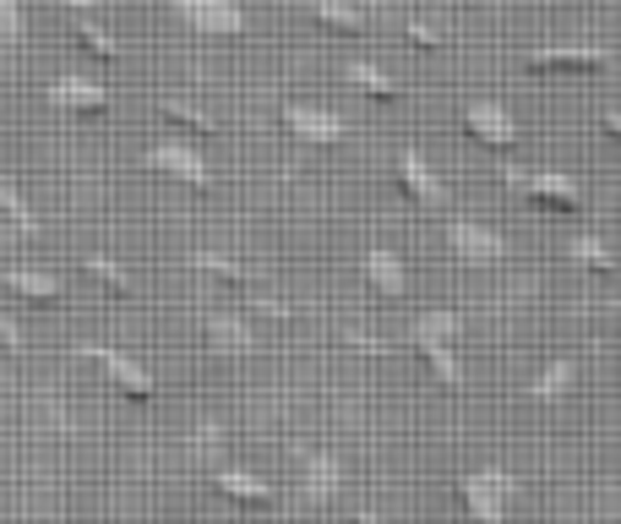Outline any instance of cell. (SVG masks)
<instances>
[{
    "label": "cell",
    "mask_w": 621,
    "mask_h": 524,
    "mask_svg": "<svg viewBox=\"0 0 621 524\" xmlns=\"http://www.w3.org/2000/svg\"><path fill=\"white\" fill-rule=\"evenodd\" d=\"M617 55L595 49V44H573V49H529L523 71H606Z\"/></svg>",
    "instance_id": "5b68a950"
},
{
    "label": "cell",
    "mask_w": 621,
    "mask_h": 524,
    "mask_svg": "<svg viewBox=\"0 0 621 524\" xmlns=\"http://www.w3.org/2000/svg\"><path fill=\"white\" fill-rule=\"evenodd\" d=\"M251 312H257V317H268V323H284V317H290V306H284V301H268V296H257V301H251Z\"/></svg>",
    "instance_id": "f1b7e54d"
},
{
    "label": "cell",
    "mask_w": 621,
    "mask_h": 524,
    "mask_svg": "<svg viewBox=\"0 0 621 524\" xmlns=\"http://www.w3.org/2000/svg\"><path fill=\"white\" fill-rule=\"evenodd\" d=\"M415 349H420V360L437 371V382H448V388H459V382H464V366H459L453 345H415Z\"/></svg>",
    "instance_id": "cb8c5ba5"
},
{
    "label": "cell",
    "mask_w": 621,
    "mask_h": 524,
    "mask_svg": "<svg viewBox=\"0 0 621 524\" xmlns=\"http://www.w3.org/2000/svg\"><path fill=\"white\" fill-rule=\"evenodd\" d=\"M507 186L512 191H523L534 208H545V213H578V186L567 180V175H551V170H507Z\"/></svg>",
    "instance_id": "7a4b0ae2"
},
{
    "label": "cell",
    "mask_w": 621,
    "mask_h": 524,
    "mask_svg": "<svg viewBox=\"0 0 621 524\" xmlns=\"http://www.w3.org/2000/svg\"><path fill=\"white\" fill-rule=\"evenodd\" d=\"M606 126H611V137L621 143V110H606Z\"/></svg>",
    "instance_id": "d6a6232c"
},
{
    "label": "cell",
    "mask_w": 621,
    "mask_h": 524,
    "mask_svg": "<svg viewBox=\"0 0 621 524\" xmlns=\"http://www.w3.org/2000/svg\"><path fill=\"white\" fill-rule=\"evenodd\" d=\"M77 38H82V44H88L99 60H121V44H115V38H110V33H104L93 16H77Z\"/></svg>",
    "instance_id": "484cf974"
},
{
    "label": "cell",
    "mask_w": 621,
    "mask_h": 524,
    "mask_svg": "<svg viewBox=\"0 0 621 524\" xmlns=\"http://www.w3.org/2000/svg\"><path fill=\"white\" fill-rule=\"evenodd\" d=\"M562 524H584V520H562Z\"/></svg>",
    "instance_id": "e575fe53"
},
{
    "label": "cell",
    "mask_w": 621,
    "mask_h": 524,
    "mask_svg": "<svg viewBox=\"0 0 621 524\" xmlns=\"http://www.w3.org/2000/svg\"><path fill=\"white\" fill-rule=\"evenodd\" d=\"M448 246L459 252V263H501L507 257V241L501 235H490V230H479L474 219H448Z\"/></svg>",
    "instance_id": "52a82bcc"
},
{
    "label": "cell",
    "mask_w": 621,
    "mask_h": 524,
    "mask_svg": "<svg viewBox=\"0 0 621 524\" xmlns=\"http://www.w3.org/2000/svg\"><path fill=\"white\" fill-rule=\"evenodd\" d=\"M459 498H464V514L474 524H507L512 503H518V481L507 470H474Z\"/></svg>",
    "instance_id": "6da1fadb"
},
{
    "label": "cell",
    "mask_w": 621,
    "mask_h": 524,
    "mask_svg": "<svg viewBox=\"0 0 621 524\" xmlns=\"http://www.w3.org/2000/svg\"><path fill=\"white\" fill-rule=\"evenodd\" d=\"M398 186H404V197L415 208H437L442 202V180L431 175V165L420 154H398Z\"/></svg>",
    "instance_id": "8fae6325"
},
{
    "label": "cell",
    "mask_w": 621,
    "mask_h": 524,
    "mask_svg": "<svg viewBox=\"0 0 621 524\" xmlns=\"http://www.w3.org/2000/svg\"><path fill=\"white\" fill-rule=\"evenodd\" d=\"M82 268H88L104 290H115V296H132V290H137V285H132V274H126L115 257H104V252H88V257H82Z\"/></svg>",
    "instance_id": "44dd1931"
},
{
    "label": "cell",
    "mask_w": 621,
    "mask_h": 524,
    "mask_svg": "<svg viewBox=\"0 0 621 524\" xmlns=\"http://www.w3.org/2000/svg\"><path fill=\"white\" fill-rule=\"evenodd\" d=\"M301 481H306V498L310 503H332L343 492V465L332 454H306L301 459Z\"/></svg>",
    "instance_id": "7c38bea8"
},
{
    "label": "cell",
    "mask_w": 621,
    "mask_h": 524,
    "mask_svg": "<svg viewBox=\"0 0 621 524\" xmlns=\"http://www.w3.org/2000/svg\"><path fill=\"white\" fill-rule=\"evenodd\" d=\"M158 115H163L169 126H180V132H196V137L213 132V121H207L196 104H185V99H158Z\"/></svg>",
    "instance_id": "603a6c76"
},
{
    "label": "cell",
    "mask_w": 621,
    "mask_h": 524,
    "mask_svg": "<svg viewBox=\"0 0 621 524\" xmlns=\"http://www.w3.org/2000/svg\"><path fill=\"white\" fill-rule=\"evenodd\" d=\"M365 279H371L382 296H404V290H409V274H404V263H398L393 252H382V246L365 257Z\"/></svg>",
    "instance_id": "e0dca14e"
},
{
    "label": "cell",
    "mask_w": 621,
    "mask_h": 524,
    "mask_svg": "<svg viewBox=\"0 0 621 524\" xmlns=\"http://www.w3.org/2000/svg\"><path fill=\"white\" fill-rule=\"evenodd\" d=\"M459 5H464V0H459Z\"/></svg>",
    "instance_id": "8d00e7d4"
},
{
    "label": "cell",
    "mask_w": 621,
    "mask_h": 524,
    "mask_svg": "<svg viewBox=\"0 0 621 524\" xmlns=\"http://www.w3.org/2000/svg\"><path fill=\"white\" fill-rule=\"evenodd\" d=\"M459 339V312H420L415 317V345H453Z\"/></svg>",
    "instance_id": "ffe728a7"
},
{
    "label": "cell",
    "mask_w": 621,
    "mask_h": 524,
    "mask_svg": "<svg viewBox=\"0 0 621 524\" xmlns=\"http://www.w3.org/2000/svg\"><path fill=\"white\" fill-rule=\"evenodd\" d=\"M0 213L11 219V230H16V235H27V241H33V235H44L38 213L27 208V197H22V191H16L11 180H0Z\"/></svg>",
    "instance_id": "d6986e66"
},
{
    "label": "cell",
    "mask_w": 621,
    "mask_h": 524,
    "mask_svg": "<svg viewBox=\"0 0 621 524\" xmlns=\"http://www.w3.org/2000/svg\"><path fill=\"white\" fill-rule=\"evenodd\" d=\"M44 99H49L55 110H71V115H104V110H110V88L93 82V77H55V82L44 88Z\"/></svg>",
    "instance_id": "277c9868"
},
{
    "label": "cell",
    "mask_w": 621,
    "mask_h": 524,
    "mask_svg": "<svg viewBox=\"0 0 621 524\" xmlns=\"http://www.w3.org/2000/svg\"><path fill=\"white\" fill-rule=\"evenodd\" d=\"M464 132L474 143H485V148H512V143H518V126H512V115H507L501 104H468Z\"/></svg>",
    "instance_id": "30bf717a"
},
{
    "label": "cell",
    "mask_w": 621,
    "mask_h": 524,
    "mask_svg": "<svg viewBox=\"0 0 621 524\" xmlns=\"http://www.w3.org/2000/svg\"><path fill=\"white\" fill-rule=\"evenodd\" d=\"M191 263H196V268H202V274H213V279H218V285H235V290H240V285H246V268H240V263H229V257H224V252H196V257H191Z\"/></svg>",
    "instance_id": "d4e9b609"
},
{
    "label": "cell",
    "mask_w": 621,
    "mask_h": 524,
    "mask_svg": "<svg viewBox=\"0 0 621 524\" xmlns=\"http://www.w3.org/2000/svg\"><path fill=\"white\" fill-rule=\"evenodd\" d=\"M343 339H349V345H354V349H371V355L382 349V339H376V334H343Z\"/></svg>",
    "instance_id": "1f68e13d"
},
{
    "label": "cell",
    "mask_w": 621,
    "mask_h": 524,
    "mask_svg": "<svg viewBox=\"0 0 621 524\" xmlns=\"http://www.w3.org/2000/svg\"><path fill=\"white\" fill-rule=\"evenodd\" d=\"M354 524H387V520H382V514H371V509H360V520H354Z\"/></svg>",
    "instance_id": "836d02e7"
},
{
    "label": "cell",
    "mask_w": 621,
    "mask_h": 524,
    "mask_svg": "<svg viewBox=\"0 0 621 524\" xmlns=\"http://www.w3.org/2000/svg\"><path fill=\"white\" fill-rule=\"evenodd\" d=\"M207 339L218 355H246L251 349V323L240 317V312H218L213 323H207Z\"/></svg>",
    "instance_id": "2e32d148"
},
{
    "label": "cell",
    "mask_w": 621,
    "mask_h": 524,
    "mask_svg": "<svg viewBox=\"0 0 621 524\" xmlns=\"http://www.w3.org/2000/svg\"><path fill=\"white\" fill-rule=\"evenodd\" d=\"M0 345H5V349H22V328H16L11 317H0Z\"/></svg>",
    "instance_id": "4dcf8cb0"
},
{
    "label": "cell",
    "mask_w": 621,
    "mask_h": 524,
    "mask_svg": "<svg viewBox=\"0 0 621 524\" xmlns=\"http://www.w3.org/2000/svg\"><path fill=\"white\" fill-rule=\"evenodd\" d=\"M349 82H360L371 99H382V104H398L404 93L393 88V77L387 71H376V66H365V60H349Z\"/></svg>",
    "instance_id": "7402d4cb"
},
{
    "label": "cell",
    "mask_w": 621,
    "mask_h": 524,
    "mask_svg": "<svg viewBox=\"0 0 621 524\" xmlns=\"http://www.w3.org/2000/svg\"><path fill=\"white\" fill-rule=\"evenodd\" d=\"M22 33H27L22 0H0V44H22Z\"/></svg>",
    "instance_id": "83f0119b"
},
{
    "label": "cell",
    "mask_w": 621,
    "mask_h": 524,
    "mask_svg": "<svg viewBox=\"0 0 621 524\" xmlns=\"http://www.w3.org/2000/svg\"><path fill=\"white\" fill-rule=\"evenodd\" d=\"M174 16L196 33H240L246 11L235 0H174Z\"/></svg>",
    "instance_id": "8992f818"
},
{
    "label": "cell",
    "mask_w": 621,
    "mask_h": 524,
    "mask_svg": "<svg viewBox=\"0 0 621 524\" xmlns=\"http://www.w3.org/2000/svg\"><path fill=\"white\" fill-rule=\"evenodd\" d=\"M617 328H621V306H617Z\"/></svg>",
    "instance_id": "d590c367"
},
{
    "label": "cell",
    "mask_w": 621,
    "mask_h": 524,
    "mask_svg": "<svg viewBox=\"0 0 621 524\" xmlns=\"http://www.w3.org/2000/svg\"><path fill=\"white\" fill-rule=\"evenodd\" d=\"M218 492L235 498V503H251V509H273L279 503V492L262 476H251V470H218Z\"/></svg>",
    "instance_id": "5bb4252c"
},
{
    "label": "cell",
    "mask_w": 621,
    "mask_h": 524,
    "mask_svg": "<svg viewBox=\"0 0 621 524\" xmlns=\"http://www.w3.org/2000/svg\"><path fill=\"white\" fill-rule=\"evenodd\" d=\"M5 290L22 296V301H38V306L66 296V285H60L55 274H44V268H5Z\"/></svg>",
    "instance_id": "4fadbf2b"
},
{
    "label": "cell",
    "mask_w": 621,
    "mask_h": 524,
    "mask_svg": "<svg viewBox=\"0 0 621 524\" xmlns=\"http://www.w3.org/2000/svg\"><path fill=\"white\" fill-rule=\"evenodd\" d=\"M310 22L327 27V33H343V38H360V33L371 27L365 11H354L349 0H316V5H310Z\"/></svg>",
    "instance_id": "9a60e30c"
},
{
    "label": "cell",
    "mask_w": 621,
    "mask_h": 524,
    "mask_svg": "<svg viewBox=\"0 0 621 524\" xmlns=\"http://www.w3.org/2000/svg\"><path fill=\"white\" fill-rule=\"evenodd\" d=\"M573 377H578V366L562 355V360H551V366H545V371L529 382V399H534V404H556V399L573 388Z\"/></svg>",
    "instance_id": "ac0fdd59"
},
{
    "label": "cell",
    "mask_w": 621,
    "mask_h": 524,
    "mask_svg": "<svg viewBox=\"0 0 621 524\" xmlns=\"http://www.w3.org/2000/svg\"><path fill=\"white\" fill-rule=\"evenodd\" d=\"M567 252H573V257H578L584 268H595V274H617V263H611V252H606V246H600L595 235H578V241H573Z\"/></svg>",
    "instance_id": "4316f807"
},
{
    "label": "cell",
    "mask_w": 621,
    "mask_h": 524,
    "mask_svg": "<svg viewBox=\"0 0 621 524\" xmlns=\"http://www.w3.org/2000/svg\"><path fill=\"white\" fill-rule=\"evenodd\" d=\"M148 170L174 175V180H185V186H213L207 159H202L196 148H185V143H158V148H148Z\"/></svg>",
    "instance_id": "9c48e42d"
},
{
    "label": "cell",
    "mask_w": 621,
    "mask_h": 524,
    "mask_svg": "<svg viewBox=\"0 0 621 524\" xmlns=\"http://www.w3.org/2000/svg\"><path fill=\"white\" fill-rule=\"evenodd\" d=\"M77 355H82V360H93V366H99V371H104V377H110L126 399H137V404H148V399H154V377H148L132 355H121V349H110V345H82Z\"/></svg>",
    "instance_id": "3957f363"
},
{
    "label": "cell",
    "mask_w": 621,
    "mask_h": 524,
    "mask_svg": "<svg viewBox=\"0 0 621 524\" xmlns=\"http://www.w3.org/2000/svg\"><path fill=\"white\" fill-rule=\"evenodd\" d=\"M409 38H415L420 49H442V33H437V27H426V22H409Z\"/></svg>",
    "instance_id": "f546056e"
},
{
    "label": "cell",
    "mask_w": 621,
    "mask_h": 524,
    "mask_svg": "<svg viewBox=\"0 0 621 524\" xmlns=\"http://www.w3.org/2000/svg\"><path fill=\"white\" fill-rule=\"evenodd\" d=\"M284 126L310 143V148H332V143H343V121L332 115V110H316V104H284Z\"/></svg>",
    "instance_id": "ba28073f"
}]
</instances>
